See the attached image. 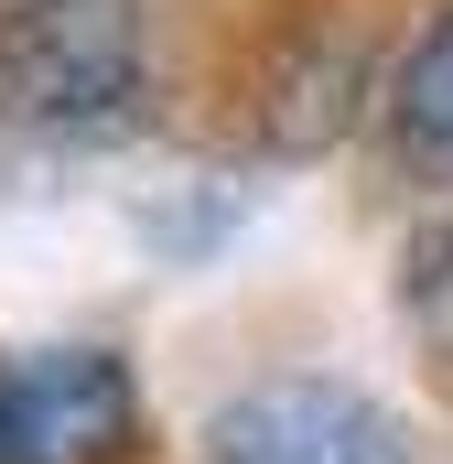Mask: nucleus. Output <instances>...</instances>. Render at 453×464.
<instances>
[{
  "label": "nucleus",
  "mask_w": 453,
  "mask_h": 464,
  "mask_svg": "<svg viewBox=\"0 0 453 464\" xmlns=\"http://www.w3.org/2000/svg\"><path fill=\"white\" fill-rule=\"evenodd\" d=\"M0 119L43 140H109L140 119L130 0H0Z\"/></svg>",
  "instance_id": "1"
},
{
  "label": "nucleus",
  "mask_w": 453,
  "mask_h": 464,
  "mask_svg": "<svg viewBox=\"0 0 453 464\" xmlns=\"http://www.w3.org/2000/svg\"><path fill=\"white\" fill-rule=\"evenodd\" d=\"M140 389L109 346H11L0 356V464H130Z\"/></svg>",
  "instance_id": "2"
},
{
  "label": "nucleus",
  "mask_w": 453,
  "mask_h": 464,
  "mask_svg": "<svg viewBox=\"0 0 453 464\" xmlns=\"http://www.w3.org/2000/svg\"><path fill=\"white\" fill-rule=\"evenodd\" d=\"M206 464H421L400 411L345 378H259L206 421Z\"/></svg>",
  "instance_id": "3"
},
{
  "label": "nucleus",
  "mask_w": 453,
  "mask_h": 464,
  "mask_svg": "<svg viewBox=\"0 0 453 464\" xmlns=\"http://www.w3.org/2000/svg\"><path fill=\"white\" fill-rule=\"evenodd\" d=\"M378 130L410 184H453V0H432V22L400 44V65L378 87Z\"/></svg>",
  "instance_id": "4"
},
{
  "label": "nucleus",
  "mask_w": 453,
  "mask_h": 464,
  "mask_svg": "<svg viewBox=\"0 0 453 464\" xmlns=\"http://www.w3.org/2000/svg\"><path fill=\"white\" fill-rule=\"evenodd\" d=\"M400 324L453 367V217L410 227V248H400Z\"/></svg>",
  "instance_id": "5"
}]
</instances>
